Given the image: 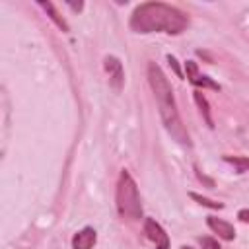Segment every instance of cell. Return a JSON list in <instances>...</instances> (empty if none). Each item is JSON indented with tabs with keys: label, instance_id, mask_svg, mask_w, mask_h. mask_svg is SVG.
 Listing matches in <instances>:
<instances>
[{
	"label": "cell",
	"instance_id": "6da1fadb",
	"mask_svg": "<svg viewBox=\"0 0 249 249\" xmlns=\"http://www.w3.org/2000/svg\"><path fill=\"white\" fill-rule=\"evenodd\" d=\"M134 33H165V35H181L189 27V16L165 2H142L138 4L128 21Z\"/></svg>",
	"mask_w": 249,
	"mask_h": 249
},
{
	"label": "cell",
	"instance_id": "7a4b0ae2",
	"mask_svg": "<svg viewBox=\"0 0 249 249\" xmlns=\"http://www.w3.org/2000/svg\"><path fill=\"white\" fill-rule=\"evenodd\" d=\"M148 84L154 91V97L158 101V109H160V117L163 121L165 130L171 134V138L183 146H191V136L183 124L181 113L177 109V101L173 95V88L165 76V72L156 64L150 62L148 64Z\"/></svg>",
	"mask_w": 249,
	"mask_h": 249
},
{
	"label": "cell",
	"instance_id": "3957f363",
	"mask_svg": "<svg viewBox=\"0 0 249 249\" xmlns=\"http://www.w3.org/2000/svg\"><path fill=\"white\" fill-rule=\"evenodd\" d=\"M115 204H117V212L123 220L136 222L142 218V202H140L138 185L126 169H121V173H119L117 189H115Z\"/></svg>",
	"mask_w": 249,
	"mask_h": 249
},
{
	"label": "cell",
	"instance_id": "277c9868",
	"mask_svg": "<svg viewBox=\"0 0 249 249\" xmlns=\"http://www.w3.org/2000/svg\"><path fill=\"white\" fill-rule=\"evenodd\" d=\"M185 72H187V78L189 82L195 86V88H202V89H214V91H220V84L214 82L210 76L202 74L196 66L195 60H187L185 62Z\"/></svg>",
	"mask_w": 249,
	"mask_h": 249
},
{
	"label": "cell",
	"instance_id": "5b68a950",
	"mask_svg": "<svg viewBox=\"0 0 249 249\" xmlns=\"http://www.w3.org/2000/svg\"><path fill=\"white\" fill-rule=\"evenodd\" d=\"M144 233L156 245V249H169V235L154 218H144Z\"/></svg>",
	"mask_w": 249,
	"mask_h": 249
},
{
	"label": "cell",
	"instance_id": "8992f818",
	"mask_svg": "<svg viewBox=\"0 0 249 249\" xmlns=\"http://www.w3.org/2000/svg\"><path fill=\"white\" fill-rule=\"evenodd\" d=\"M103 68L109 76V84L115 88V89H121L124 86V68H123V62L113 56V54H107L103 58Z\"/></svg>",
	"mask_w": 249,
	"mask_h": 249
},
{
	"label": "cell",
	"instance_id": "52a82bcc",
	"mask_svg": "<svg viewBox=\"0 0 249 249\" xmlns=\"http://www.w3.org/2000/svg\"><path fill=\"white\" fill-rule=\"evenodd\" d=\"M206 224H208V228H210L220 239H224V241H233V239H235V228H233L230 222H226V220H222V218H216V216H208V218H206Z\"/></svg>",
	"mask_w": 249,
	"mask_h": 249
},
{
	"label": "cell",
	"instance_id": "ba28073f",
	"mask_svg": "<svg viewBox=\"0 0 249 249\" xmlns=\"http://www.w3.org/2000/svg\"><path fill=\"white\" fill-rule=\"evenodd\" d=\"M95 241H97V231L93 228L86 226V228H82L80 231L74 233V237H72V249H93Z\"/></svg>",
	"mask_w": 249,
	"mask_h": 249
},
{
	"label": "cell",
	"instance_id": "9c48e42d",
	"mask_svg": "<svg viewBox=\"0 0 249 249\" xmlns=\"http://www.w3.org/2000/svg\"><path fill=\"white\" fill-rule=\"evenodd\" d=\"M37 4H39V6H41L45 12H47L49 19H51V21H53V23H54L58 29H62L64 33H68V31H70V25H68V23H66V19H64V18L58 14V10H56V6H54L53 2H37Z\"/></svg>",
	"mask_w": 249,
	"mask_h": 249
},
{
	"label": "cell",
	"instance_id": "30bf717a",
	"mask_svg": "<svg viewBox=\"0 0 249 249\" xmlns=\"http://www.w3.org/2000/svg\"><path fill=\"white\" fill-rule=\"evenodd\" d=\"M195 101H196V105H198V109H200V115L204 117L206 124H208L210 128H214V121H212V115H210V105H208V101H206V97L202 95L200 89H195Z\"/></svg>",
	"mask_w": 249,
	"mask_h": 249
},
{
	"label": "cell",
	"instance_id": "8fae6325",
	"mask_svg": "<svg viewBox=\"0 0 249 249\" xmlns=\"http://www.w3.org/2000/svg\"><path fill=\"white\" fill-rule=\"evenodd\" d=\"M224 161H228V163H231L233 167H235V171L237 173H243V171H249V158H243V156H226L224 158Z\"/></svg>",
	"mask_w": 249,
	"mask_h": 249
},
{
	"label": "cell",
	"instance_id": "7c38bea8",
	"mask_svg": "<svg viewBox=\"0 0 249 249\" xmlns=\"http://www.w3.org/2000/svg\"><path fill=\"white\" fill-rule=\"evenodd\" d=\"M191 198H193V200H196L198 204L206 206V208H212V210H222V208H224V204H222V202H218V200H210V198L200 196V195H196V193H191Z\"/></svg>",
	"mask_w": 249,
	"mask_h": 249
},
{
	"label": "cell",
	"instance_id": "4fadbf2b",
	"mask_svg": "<svg viewBox=\"0 0 249 249\" xmlns=\"http://www.w3.org/2000/svg\"><path fill=\"white\" fill-rule=\"evenodd\" d=\"M198 241H200V247H202V249H224V247L218 243V239H214V237H210V235H202V237H198Z\"/></svg>",
	"mask_w": 249,
	"mask_h": 249
},
{
	"label": "cell",
	"instance_id": "5bb4252c",
	"mask_svg": "<svg viewBox=\"0 0 249 249\" xmlns=\"http://www.w3.org/2000/svg\"><path fill=\"white\" fill-rule=\"evenodd\" d=\"M237 218H239V222L249 224V208H241V210L237 212Z\"/></svg>",
	"mask_w": 249,
	"mask_h": 249
},
{
	"label": "cell",
	"instance_id": "9a60e30c",
	"mask_svg": "<svg viewBox=\"0 0 249 249\" xmlns=\"http://www.w3.org/2000/svg\"><path fill=\"white\" fill-rule=\"evenodd\" d=\"M68 6H70L72 10H76V12H80V10L84 8V4H68Z\"/></svg>",
	"mask_w": 249,
	"mask_h": 249
},
{
	"label": "cell",
	"instance_id": "2e32d148",
	"mask_svg": "<svg viewBox=\"0 0 249 249\" xmlns=\"http://www.w3.org/2000/svg\"><path fill=\"white\" fill-rule=\"evenodd\" d=\"M179 249H195V247H191V245H181Z\"/></svg>",
	"mask_w": 249,
	"mask_h": 249
}]
</instances>
